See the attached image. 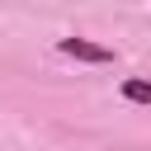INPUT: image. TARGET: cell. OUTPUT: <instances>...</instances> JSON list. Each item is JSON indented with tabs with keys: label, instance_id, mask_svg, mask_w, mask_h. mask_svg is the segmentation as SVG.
Listing matches in <instances>:
<instances>
[{
	"label": "cell",
	"instance_id": "obj_2",
	"mask_svg": "<svg viewBox=\"0 0 151 151\" xmlns=\"http://www.w3.org/2000/svg\"><path fill=\"white\" fill-rule=\"evenodd\" d=\"M123 99H132V104H151V80H142V76L123 80Z\"/></svg>",
	"mask_w": 151,
	"mask_h": 151
},
{
	"label": "cell",
	"instance_id": "obj_1",
	"mask_svg": "<svg viewBox=\"0 0 151 151\" xmlns=\"http://www.w3.org/2000/svg\"><path fill=\"white\" fill-rule=\"evenodd\" d=\"M57 52L71 57V61H90V66H109V61H113V47H99V42H90V38H61Z\"/></svg>",
	"mask_w": 151,
	"mask_h": 151
}]
</instances>
